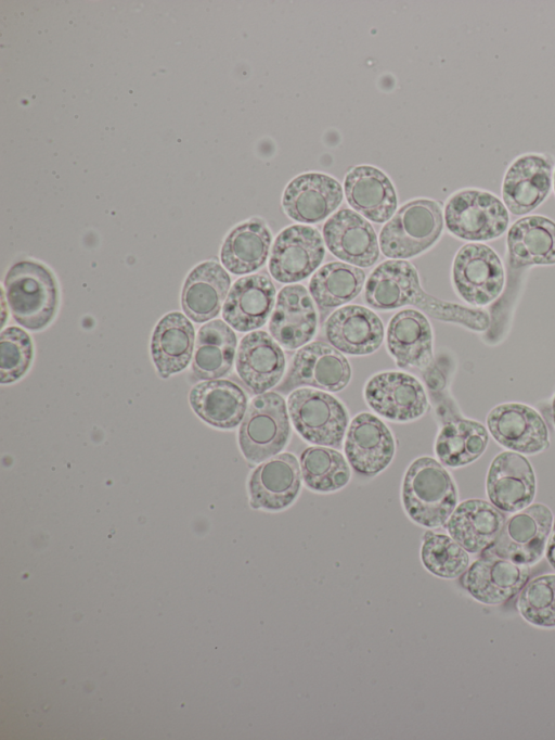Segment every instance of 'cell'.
Masks as SVG:
<instances>
[{"label": "cell", "mask_w": 555, "mask_h": 740, "mask_svg": "<svg viewBox=\"0 0 555 740\" xmlns=\"http://www.w3.org/2000/svg\"><path fill=\"white\" fill-rule=\"evenodd\" d=\"M456 485L444 467L431 457H420L408 468L401 500L408 516L416 524L443 526L457 506Z\"/></svg>", "instance_id": "obj_1"}, {"label": "cell", "mask_w": 555, "mask_h": 740, "mask_svg": "<svg viewBox=\"0 0 555 740\" xmlns=\"http://www.w3.org/2000/svg\"><path fill=\"white\" fill-rule=\"evenodd\" d=\"M3 292L12 317L27 330H42L53 320L59 288L43 264L30 259L14 263L5 273Z\"/></svg>", "instance_id": "obj_2"}, {"label": "cell", "mask_w": 555, "mask_h": 740, "mask_svg": "<svg viewBox=\"0 0 555 740\" xmlns=\"http://www.w3.org/2000/svg\"><path fill=\"white\" fill-rule=\"evenodd\" d=\"M443 229V215L438 202L417 199L402 205L379 233V247L386 257L411 258L431 247Z\"/></svg>", "instance_id": "obj_3"}, {"label": "cell", "mask_w": 555, "mask_h": 740, "mask_svg": "<svg viewBox=\"0 0 555 740\" xmlns=\"http://www.w3.org/2000/svg\"><path fill=\"white\" fill-rule=\"evenodd\" d=\"M289 436V414L285 399L276 392L254 397L238 429V445L245 459L260 463L280 454Z\"/></svg>", "instance_id": "obj_4"}, {"label": "cell", "mask_w": 555, "mask_h": 740, "mask_svg": "<svg viewBox=\"0 0 555 740\" xmlns=\"http://www.w3.org/2000/svg\"><path fill=\"white\" fill-rule=\"evenodd\" d=\"M286 404L292 424L305 441L318 446L341 447L349 417L336 397L300 387L291 392Z\"/></svg>", "instance_id": "obj_5"}, {"label": "cell", "mask_w": 555, "mask_h": 740, "mask_svg": "<svg viewBox=\"0 0 555 740\" xmlns=\"http://www.w3.org/2000/svg\"><path fill=\"white\" fill-rule=\"evenodd\" d=\"M444 222L462 240L490 241L506 231L509 216L504 203L491 192L465 189L448 200Z\"/></svg>", "instance_id": "obj_6"}, {"label": "cell", "mask_w": 555, "mask_h": 740, "mask_svg": "<svg viewBox=\"0 0 555 740\" xmlns=\"http://www.w3.org/2000/svg\"><path fill=\"white\" fill-rule=\"evenodd\" d=\"M553 520V513L547 506L540 502L531 503L505 521L494 543L482 554L533 565L545 552Z\"/></svg>", "instance_id": "obj_7"}, {"label": "cell", "mask_w": 555, "mask_h": 740, "mask_svg": "<svg viewBox=\"0 0 555 740\" xmlns=\"http://www.w3.org/2000/svg\"><path fill=\"white\" fill-rule=\"evenodd\" d=\"M452 280L457 294L472 306H486L503 291L505 273L498 254L482 243H467L456 253Z\"/></svg>", "instance_id": "obj_8"}, {"label": "cell", "mask_w": 555, "mask_h": 740, "mask_svg": "<svg viewBox=\"0 0 555 740\" xmlns=\"http://www.w3.org/2000/svg\"><path fill=\"white\" fill-rule=\"evenodd\" d=\"M351 379L347 358L331 344L314 341L300 347L278 391L288 394L302 386L327 392L344 390Z\"/></svg>", "instance_id": "obj_9"}, {"label": "cell", "mask_w": 555, "mask_h": 740, "mask_svg": "<svg viewBox=\"0 0 555 740\" xmlns=\"http://www.w3.org/2000/svg\"><path fill=\"white\" fill-rule=\"evenodd\" d=\"M324 255V242L317 229L306 225H293L283 229L275 238L269 259V271L279 282H298L317 270Z\"/></svg>", "instance_id": "obj_10"}, {"label": "cell", "mask_w": 555, "mask_h": 740, "mask_svg": "<svg viewBox=\"0 0 555 740\" xmlns=\"http://www.w3.org/2000/svg\"><path fill=\"white\" fill-rule=\"evenodd\" d=\"M299 461L291 452H280L262 461L248 480L249 506L280 512L291 507L301 489Z\"/></svg>", "instance_id": "obj_11"}, {"label": "cell", "mask_w": 555, "mask_h": 740, "mask_svg": "<svg viewBox=\"0 0 555 740\" xmlns=\"http://www.w3.org/2000/svg\"><path fill=\"white\" fill-rule=\"evenodd\" d=\"M364 398L377 414L396 422L415 420L428 408V399L420 381L398 371L373 375L364 386Z\"/></svg>", "instance_id": "obj_12"}, {"label": "cell", "mask_w": 555, "mask_h": 740, "mask_svg": "<svg viewBox=\"0 0 555 740\" xmlns=\"http://www.w3.org/2000/svg\"><path fill=\"white\" fill-rule=\"evenodd\" d=\"M489 433L506 449L535 455L550 447L547 426L540 413L520 403L495 406L487 417Z\"/></svg>", "instance_id": "obj_13"}, {"label": "cell", "mask_w": 555, "mask_h": 740, "mask_svg": "<svg viewBox=\"0 0 555 740\" xmlns=\"http://www.w3.org/2000/svg\"><path fill=\"white\" fill-rule=\"evenodd\" d=\"M486 489L490 502L502 512L515 513L527 508L537 489L531 463L522 454L500 452L490 463Z\"/></svg>", "instance_id": "obj_14"}, {"label": "cell", "mask_w": 555, "mask_h": 740, "mask_svg": "<svg viewBox=\"0 0 555 740\" xmlns=\"http://www.w3.org/2000/svg\"><path fill=\"white\" fill-rule=\"evenodd\" d=\"M529 576V565L482 554L462 574L461 584L475 600L498 605L519 594Z\"/></svg>", "instance_id": "obj_15"}, {"label": "cell", "mask_w": 555, "mask_h": 740, "mask_svg": "<svg viewBox=\"0 0 555 740\" xmlns=\"http://www.w3.org/2000/svg\"><path fill=\"white\" fill-rule=\"evenodd\" d=\"M344 450L356 472L374 476L391 462L396 450L395 438L379 418L361 412L349 424Z\"/></svg>", "instance_id": "obj_16"}, {"label": "cell", "mask_w": 555, "mask_h": 740, "mask_svg": "<svg viewBox=\"0 0 555 740\" xmlns=\"http://www.w3.org/2000/svg\"><path fill=\"white\" fill-rule=\"evenodd\" d=\"M552 180L553 162L550 157L535 153L517 157L503 179L504 205L517 216L532 212L548 196Z\"/></svg>", "instance_id": "obj_17"}, {"label": "cell", "mask_w": 555, "mask_h": 740, "mask_svg": "<svg viewBox=\"0 0 555 740\" xmlns=\"http://www.w3.org/2000/svg\"><path fill=\"white\" fill-rule=\"evenodd\" d=\"M323 237L330 252L350 265L370 267L379 257V242L372 225L349 208L339 209L325 221Z\"/></svg>", "instance_id": "obj_18"}, {"label": "cell", "mask_w": 555, "mask_h": 740, "mask_svg": "<svg viewBox=\"0 0 555 740\" xmlns=\"http://www.w3.org/2000/svg\"><path fill=\"white\" fill-rule=\"evenodd\" d=\"M343 201V188L333 177L305 173L286 186L282 207L295 221L317 224L328 217Z\"/></svg>", "instance_id": "obj_19"}, {"label": "cell", "mask_w": 555, "mask_h": 740, "mask_svg": "<svg viewBox=\"0 0 555 740\" xmlns=\"http://www.w3.org/2000/svg\"><path fill=\"white\" fill-rule=\"evenodd\" d=\"M318 317L307 289L286 285L279 292L269 321L271 336L286 349H297L314 336Z\"/></svg>", "instance_id": "obj_20"}, {"label": "cell", "mask_w": 555, "mask_h": 740, "mask_svg": "<svg viewBox=\"0 0 555 740\" xmlns=\"http://www.w3.org/2000/svg\"><path fill=\"white\" fill-rule=\"evenodd\" d=\"M286 360L281 345L264 331L247 333L240 342L235 368L241 380L257 395L282 379Z\"/></svg>", "instance_id": "obj_21"}, {"label": "cell", "mask_w": 555, "mask_h": 740, "mask_svg": "<svg viewBox=\"0 0 555 740\" xmlns=\"http://www.w3.org/2000/svg\"><path fill=\"white\" fill-rule=\"evenodd\" d=\"M275 286L263 273L237 279L230 289L222 307L225 322L238 332L262 327L273 310Z\"/></svg>", "instance_id": "obj_22"}, {"label": "cell", "mask_w": 555, "mask_h": 740, "mask_svg": "<svg viewBox=\"0 0 555 740\" xmlns=\"http://www.w3.org/2000/svg\"><path fill=\"white\" fill-rule=\"evenodd\" d=\"M325 335L340 353L362 356L379 348L384 340V326L371 309L349 305L335 310L327 318Z\"/></svg>", "instance_id": "obj_23"}, {"label": "cell", "mask_w": 555, "mask_h": 740, "mask_svg": "<svg viewBox=\"0 0 555 740\" xmlns=\"http://www.w3.org/2000/svg\"><path fill=\"white\" fill-rule=\"evenodd\" d=\"M348 204L371 221H388L397 209V193L388 176L371 165L351 168L344 181Z\"/></svg>", "instance_id": "obj_24"}, {"label": "cell", "mask_w": 555, "mask_h": 740, "mask_svg": "<svg viewBox=\"0 0 555 740\" xmlns=\"http://www.w3.org/2000/svg\"><path fill=\"white\" fill-rule=\"evenodd\" d=\"M505 521L504 513L491 502L467 499L456 506L444 526L468 553H480L494 543Z\"/></svg>", "instance_id": "obj_25"}, {"label": "cell", "mask_w": 555, "mask_h": 740, "mask_svg": "<svg viewBox=\"0 0 555 740\" xmlns=\"http://www.w3.org/2000/svg\"><path fill=\"white\" fill-rule=\"evenodd\" d=\"M386 341L387 349L399 368H425L433 361L431 327L418 310L403 309L392 316Z\"/></svg>", "instance_id": "obj_26"}, {"label": "cell", "mask_w": 555, "mask_h": 740, "mask_svg": "<svg viewBox=\"0 0 555 740\" xmlns=\"http://www.w3.org/2000/svg\"><path fill=\"white\" fill-rule=\"evenodd\" d=\"M230 284V276L219 263L207 260L195 266L181 292L184 314L197 323L215 318L223 307Z\"/></svg>", "instance_id": "obj_27"}, {"label": "cell", "mask_w": 555, "mask_h": 740, "mask_svg": "<svg viewBox=\"0 0 555 740\" xmlns=\"http://www.w3.org/2000/svg\"><path fill=\"white\" fill-rule=\"evenodd\" d=\"M423 292L416 268L404 259L378 265L365 283L364 298L377 310H391L416 303Z\"/></svg>", "instance_id": "obj_28"}, {"label": "cell", "mask_w": 555, "mask_h": 740, "mask_svg": "<svg viewBox=\"0 0 555 740\" xmlns=\"http://www.w3.org/2000/svg\"><path fill=\"white\" fill-rule=\"evenodd\" d=\"M193 411L209 425L231 430L241 424L247 410L243 388L229 380H207L194 385L189 394Z\"/></svg>", "instance_id": "obj_29"}, {"label": "cell", "mask_w": 555, "mask_h": 740, "mask_svg": "<svg viewBox=\"0 0 555 740\" xmlns=\"http://www.w3.org/2000/svg\"><path fill=\"white\" fill-rule=\"evenodd\" d=\"M508 264L513 269L555 264V222L531 215L516 220L506 238Z\"/></svg>", "instance_id": "obj_30"}, {"label": "cell", "mask_w": 555, "mask_h": 740, "mask_svg": "<svg viewBox=\"0 0 555 740\" xmlns=\"http://www.w3.org/2000/svg\"><path fill=\"white\" fill-rule=\"evenodd\" d=\"M194 341V327L181 312H168L157 322L151 339V355L162 378L188 367L193 356Z\"/></svg>", "instance_id": "obj_31"}, {"label": "cell", "mask_w": 555, "mask_h": 740, "mask_svg": "<svg viewBox=\"0 0 555 740\" xmlns=\"http://www.w3.org/2000/svg\"><path fill=\"white\" fill-rule=\"evenodd\" d=\"M272 234L266 222L253 218L234 227L224 239L220 259L234 275H245L261 268L269 255Z\"/></svg>", "instance_id": "obj_32"}, {"label": "cell", "mask_w": 555, "mask_h": 740, "mask_svg": "<svg viewBox=\"0 0 555 740\" xmlns=\"http://www.w3.org/2000/svg\"><path fill=\"white\" fill-rule=\"evenodd\" d=\"M236 335L224 321L217 319L202 326L195 342L192 370L198 380L227 375L234 362Z\"/></svg>", "instance_id": "obj_33"}, {"label": "cell", "mask_w": 555, "mask_h": 740, "mask_svg": "<svg viewBox=\"0 0 555 740\" xmlns=\"http://www.w3.org/2000/svg\"><path fill=\"white\" fill-rule=\"evenodd\" d=\"M489 433L478 421L456 418L443 424L435 443L442 465L460 468L476 461L486 450Z\"/></svg>", "instance_id": "obj_34"}, {"label": "cell", "mask_w": 555, "mask_h": 740, "mask_svg": "<svg viewBox=\"0 0 555 740\" xmlns=\"http://www.w3.org/2000/svg\"><path fill=\"white\" fill-rule=\"evenodd\" d=\"M364 282L365 272L360 267L332 261L314 272L309 292L320 308H334L357 297Z\"/></svg>", "instance_id": "obj_35"}, {"label": "cell", "mask_w": 555, "mask_h": 740, "mask_svg": "<svg viewBox=\"0 0 555 740\" xmlns=\"http://www.w3.org/2000/svg\"><path fill=\"white\" fill-rule=\"evenodd\" d=\"M301 477L312 492L332 493L345 487L350 468L344 456L326 446H310L300 455Z\"/></svg>", "instance_id": "obj_36"}, {"label": "cell", "mask_w": 555, "mask_h": 740, "mask_svg": "<svg viewBox=\"0 0 555 740\" xmlns=\"http://www.w3.org/2000/svg\"><path fill=\"white\" fill-rule=\"evenodd\" d=\"M424 567L435 576L453 579L469 566L468 552L450 535L426 531L421 547Z\"/></svg>", "instance_id": "obj_37"}, {"label": "cell", "mask_w": 555, "mask_h": 740, "mask_svg": "<svg viewBox=\"0 0 555 740\" xmlns=\"http://www.w3.org/2000/svg\"><path fill=\"white\" fill-rule=\"evenodd\" d=\"M520 616L538 627H555V574L528 580L517 599Z\"/></svg>", "instance_id": "obj_38"}, {"label": "cell", "mask_w": 555, "mask_h": 740, "mask_svg": "<svg viewBox=\"0 0 555 740\" xmlns=\"http://www.w3.org/2000/svg\"><path fill=\"white\" fill-rule=\"evenodd\" d=\"M33 355V342L27 332L17 327H9L2 330L0 335V382L10 384L20 380L28 371Z\"/></svg>", "instance_id": "obj_39"}, {"label": "cell", "mask_w": 555, "mask_h": 740, "mask_svg": "<svg viewBox=\"0 0 555 740\" xmlns=\"http://www.w3.org/2000/svg\"><path fill=\"white\" fill-rule=\"evenodd\" d=\"M415 305L436 319L454 322L473 331L483 332L490 327V316L487 311L436 299L424 291Z\"/></svg>", "instance_id": "obj_40"}, {"label": "cell", "mask_w": 555, "mask_h": 740, "mask_svg": "<svg viewBox=\"0 0 555 740\" xmlns=\"http://www.w3.org/2000/svg\"><path fill=\"white\" fill-rule=\"evenodd\" d=\"M544 554L548 564L555 570V518L553 520L552 530L546 541Z\"/></svg>", "instance_id": "obj_41"}, {"label": "cell", "mask_w": 555, "mask_h": 740, "mask_svg": "<svg viewBox=\"0 0 555 740\" xmlns=\"http://www.w3.org/2000/svg\"><path fill=\"white\" fill-rule=\"evenodd\" d=\"M552 417H553V422L555 424V396L552 401Z\"/></svg>", "instance_id": "obj_42"}, {"label": "cell", "mask_w": 555, "mask_h": 740, "mask_svg": "<svg viewBox=\"0 0 555 740\" xmlns=\"http://www.w3.org/2000/svg\"><path fill=\"white\" fill-rule=\"evenodd\" d=\"M553 186H554V191H555V171H554V175H553Z\"/></svg>", "instance_id": "obj_43"}]
</instances>
